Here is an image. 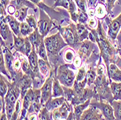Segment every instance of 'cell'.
<instances>
[{
  "instance_id": "obj_1",
  "label": "cell",
  "mask_w": 121,
  "mask_h": 120,
  "mask_svg": "<svg viewBox=\"0 0 121 120\" xmlns=\"http://www.w3.org/2000/svg\"><path fill=\"white\" fill-rule=\"evenodd\" d=\"M89 30L92 33L94 36L95 42L99 49L100 57L104 60L106 69L107 70L111 63L115 64V57L118 51L113 46L111 41L107 37L105 30L102 27V23L100 20H98V26L96 29L89 28Z\"/></svg>"
},
{
  "instance_id": "obj_2",
  "label": "cell",
  "mask_w": 121,
  "mask_h": 120,
  "mask_svg": "<svg viewBox=\"0 0 121 120\" xmlns=\"http://www.w3.org/2000/svg\"><path fill=\"white\" fill-rule=\"evenodd\" d=\"M44 44L47 52L49 62L54 72V75L57 76L59 66L65 64V61L62 60L61 57V51L63 48L69 46L65 41L59 31L55 34L45 37Z\"/></svg>"
},
{
  "instance_id": "obj_3",
  "label": "cell",
  "mask_w": 121,
  "mask_h": 120,
  "mask_svg": "<svg viewBox=\"0 0 121 120\" xmlns=\"http://www.w3.org/2000/svg\"><path fill=\"white\" fill-rule=\"evenodd\" d=\"M39 9L45 11L47 14L49 16L52 20L54 23V28H57V27H64L69 25L72 20L70 17V12L68 10L65 9H58L56 10L52 7H48L43 2H40L36 5Z\"/></svg>"
},
{
  "instance_id": "obj_4",
  "label": "cell",
  "mask_w": 121,
  "mask_h": 120,
  "mask_svg": "<svg viewBox=\"0 0 121 120\" xmlns=\"http://www.w3.org/2000/svg\"><path fill=\"white\" fill-rule=\"evenodd\" d=\"M57 29H58L61 36L65 41L68 43V45L74 50L78 51L82 42L78 35L76 24L72 21L69 25L64 27H57Z\"/></svg>"
},
{
  "instance_id": "obj_5",
  "label": "cell",
  "mask_w": 121,
  "mask_h": 120,
  "mask_svg": "<svg viewBox=\"0 0 121 120\" xmlns=\"http://www.w3.org/2000/svg\"><path fill=\"white\" fill-rule=\"evenodd\" d=\"M73 66L70 64H63L59 66L57 72V78L62 86L73 88L75 80L76 74L74 71Z\"/></svg>"
},
{
  "instance_id": "obj_6",
  "label": "cell",
  "mask_w": 121,
  "mask_h": 120,
  "mask_svg": "<svg viewBox=\"0 0 121 120\" xmlns=\"http://www.w3.org/2000/svg\"><path fill=\"white\" fill-rule=\"evenodd\" d=\"M54 25V22L47 14L45 11L39 9V20H38V30L41 36L45 38Z\"/></svg>"
},
{
  "instance_id": "obj_7",
  "label": "cell",
  "mask_w": 121,
  "mask_h": 120,
  "mask_svg": "<svg viewBox=\"0 0 121 120\" xmlns=\"http://www.w3.org/2000/svg\"><path fill=\"white\" fill-rule=\"evenodd\" d=\"M54 75V72L52 70L49 76L47 78L46 81L40 88L41 92V102L43 107H44L47 103L52 99V85H53V78Z\"/></svg>"
},
{
  "instance_id": "obj_8",
  "label": "cell",
  "mask_w": 121,
  "mask_h": 120,
  "mask_svg": "<svg viewBox=\"0 0 121 120\" xmlns=\"http://www.w3.org/2000/svg\"><path fill=\"white\" fill-rule=\"evenodd\" d=\"M97 49H99V47L96 43L92 42L89 39H86L82 42L80 48L78 49V55L81 57L83 63H86L91 57V54Z\"/></svg>"
},
{
  "instance_id": "obj_9",
  "label": "cell",
  "mask_w": 121,
  "mask_h": 120,
  "mask_svg": "<svg viewBox=\"0 0 121 120\" xmlns=\"http://www.w3.org/2000/svg\"><path fill=\"white\" fill-rule=\"evenodd\" d=\"M20 89V99L23 100L29 89L33 88V80L28 75L23 73V71L17 72L15 81Z\"/></svg>"
},
{
  "instance_id": "obj_10",
  "label": "cell",
  "mask_w": 121,
  "mask_h": 120,
  "mask_svg": "<svg viewBox=\"0 0 121 120\" xmlns=\"http://www.w3.org/2000/svg\"><path fill=\"white\" fill-rule=\"evenodd\" d=\"M104 20L108 26L107 38L111 42H114L115 40L117 39V36L121 29V13L114 20H110L107 16L105 17Z\"/></svg>"
},
{
  "instance_id": "obj_11",
  "label": "cell",
  "mask_w": 121,
  "mask_h": 120,
  "mask_svg": "<svg viewBox=\"0 0 121 120\" xmlns=\"http://www.w3.org/2000/svg\"><path fill=\"white\" fill-rule=\"evenodd\" d=\"M90 106H93L98 109H99L105 120H115V117L114 115V109L111 104L103 101H99L93 99L90 103Z\"/></svg>"
},
{
  "instance_id": "obj_12",
  "label": "cell",
  "mask_w": 121,
  "mask_h": 120,
  "mask_svg": "<svg viewBox=\"0 0 121 120\" xmlns=\"http://www.w3.org/2000/svg\"><path fill=\"white\" fill-rule=\"evenodd\" d=\"M94 88L97 93L99 101H106L109 104H112V102L115 101L109 83L96 87L94 86Z\"/></svg>"
},
{
  "instance_id": "obj_13",
  "label": "cell",
  "mask_w": 121,
  "mask_h": 120,
  "mask_svg": "<svg viewBox=\"0 0 121 120\" xmlns=\"http://www.w3.org/2000/svg\"><path fill=\"white\" fill-rule=\"evenodd\" d=\"M73 106L66 101L62 106L51 112L52 120H66Z\"/></svg>"
},
{
  "instance_id": "obj_14",
  "label": "cell",
  "mask_w": 121,
  "mask_h": 120,
  "mask_svg": "<svg viewBox=\"0 0 121 120\" xmlns=\"http://www.w3.org/2000/svg\"><path fill=\"white\" fill-rule=\"evenodd\" d=\"M34 89V98H33L32 103L28 110L27 116L32 114H38L41 109L42 108V105L41 102V92L40 88H33Z\"/></svg>"
},
{
  "instance_id": "obj_15",
  "label": "cell",
  "mask_w": 121,
  "mask_h": 120,
  "mask_svg": "<svg viewBox=\"0 0 121 120\" xmlns=\"http://www.w3.org/2000/svg\"><path fill=\"white\" fill-rule=\"evenodd\" d=\"M78 120H105L102 114L97 108L89 106L83 112Z\"/></svg>"
},
{
  "instance_id": "obj_16",
  "label": "cell",
  "mask_w": 121,
  "mask_h": 120,
  "mask_svg": "<svg viewBox=\"0 0 121 120\" xmlns=\"http://www.w3.org/2000/svg\"><path fill=\"white\" fill-rule=\"evenodd\" d=\"M107 72L109 83L112 81L116 83H121V70L117 67L115 64L111 63L109 64Z\"/></svg>"
},
{
  "instance_id": "obj_17",
  "label": "cell",
  "mask_w": 121,
  "mask_h": 120,
  "mask_svg": "<svg viewBox=\"0 0 121 120\" xmlns=\"http://www.w3.org/2000/svg\"><path fill=\"white\" fill-rule=\"evenodd\" d=\"M0 20H1V26H0L1 38L4 41H6L9 37L12 36V33L10 31V28L6 19V16H1L0 17Z\"/></svg>"
},
{
  "instance_id": "obj_18",
  "label": "cell",
  "mask_w": 121,
  "mask_h": 120,
  "mask_svg": "<svg viewBox=\"0 0 121 120\" xmlns=\"http://www.w3.org/2000/svg\"><path fill=\"white\" fill-rule=\"evenodd\" d=\"M6 19L13 33L17 36H22L20 34V22H19L13 15H7L6 16Z\"/></svg>"
},
{
  "instance_id": "obj_19",
  "label": "cell",
  "mask_w": 121,
  "mask_h": 120,
  "mask_svg": "<svg viewBox=\"0 0 121 120\" xmlns=\"http://www.w3.org/2000/svg\"><path fill=\"white\" fill-rule=\"evenodd\" d=\"M28 37L29 38V41L31 43L33 47H34L36 51L39 49V47L40 44L41 43V42L44 41V38H43L41 36V34L39 33L38 28H36Z\"/></svg>"
},
{
  "instance_id": "obj_20",
  "label": "cell",
  "mask_w": 121,
  "mask_h": 120,
  "mask_svg": "<svg viewBox=\"0 0 121 120\" xmlns=\"http://www.w3.org/2000/svg\"><path fill=\"white\" fill-rule=\"evenodd\" d=\"M66 101V99L65 96H61V97H57V98H52L47 104L45 105L44 107L47 108V110L49 112H52L55 108L60 107L62 106L65 102Z\"/></svg>"
},
{
  "instance_id": "obj_21",
  "label": "cell",
  "mask_w": 121,
  "mask_h": 120,
  "mask_svg": "<svg viewBox=\"0 0 121 120\" xmlns=\"http://www.w3.org/2000/svg\"><path fill=\"white\" fill-rule=\"evenodd\" d=\"M13 37L14 40L13 48L17 52L25 55V38L23 36H17L13 33Z\"/></svg>"
},
{
  "instance_id": "obj_22",
  "label": "cell",
  "mask_w": 121,
  "mask_h": 120,
  "mask_svg": "<svg viewBox=\"0 0 121 120\" xmlns=\"http://www.w3.org/2000/svg\"><path fill=\"white\" fill-rule=\"evenodd\" d=\"M64 95H65V93H64L62 85L60 84V81L57 78V76L54 75L53 85H52V98H57Z\"/></svg>"
},
{
  "instance_id": "obj_23",
  "label": "cell",
  "mask_w": 121,
  "mask_h": 120,
  "mask_svg": "<svg viewBox=\"0 0 121 120\" xmlns=\"http://www.w3.org/2000/svg\"><path fill=\"white\" fill-rule=\"evenodd\" d=\"M10 4L13 5L17 10L27 7L29 8H31L32 9H34L35 12L36 11V4H34L33 2H31L29 0H11L10 1Z\"/></svg>"
},
{
  "instance_id": "obj_24",
  "label": "cell",
  "mask_w": 121,
  "mask_h": 120,
  "mask_svg": "<svg viewBox=\"0 0 121 120\" xmlns=\"http://www.w3.org/2000/svg\"><path fill=\"white\" fill-rule=\"evenodd\" d=\"M95 17L98 20H104L107 16L108 12L107 9V6L104 3L99 2L96 6L95 9Z\"/></svg>"
},
{
  "instance_id": "obj_25",
  "label": "cell",
  "mask_w": 121,
  "mask_h": 120,
  "mask_svg": "<svg viewBox=\"0 0 121 120\" xmlns=\"http://www.w3.org/2000/svg\"><path fill=\"white\" fill-rule=\"evenodd\" d=\"M76 28H77V32H78V37L81 42H83L86 39H89L90 30L87 28L86 25L78 23H76Z\"/></svg>"
},
{
  "instance_id": "obj_26",
  "label": "cell",
  "mask_w": 121,
  "mask_h": 120,
  "mask_svg": "<svg viewBox=\"0 0 121 120\" xmlns=\"http://www.w3.org/2000/svg\"><path fill=\"white\" fill-rule=\"evenodd\" d=\"M91 100L89 99L86 101V102L76 105L73 106V112H74V114H75V117L76 120H78L81 117V116L82 115L83 112L86 109V108L90 106V103H91Z\"/></svg>"
},
{
  "instance_id": "obj_27",
  "label": "cell",
  "mask_w": 121,
  "mask_h": 120,
  "mask_svg": "<svg viewBox=\"0 0 121 120\" xmlns=\"http://www.w3.org/2000/svg\"><path fill=\"white\" fill-rule=\"evenodd\" d=\"M39 67L40 72L44 76L45 78H48L52 70H53L51 67L49 62H47L42 59H39Z\"/></svg>"
},
{
  "instance_id": "obj_28",
  "label": "cell",
  "mask_w": 121,
  "mask_h": 120,
  "mask_svg": "<svg viewBox=\"0 0 121 120\" xmlns=\"http://www.w3.org/2000/svg\"><path fill=\"white\" fill-rule=\"evenodd\" d=\"M110 89L115 101H121V83L111 82L109 83Z\"/></svg>"
},
{
  "instance_id": "obj_29",
  "label": "cell",
  "mask_w": 121,
  "mask_h": 120,
  "mask_svg": "<svg viewBox=\"0 0 121 120\" xmlns=\"http://www.w3.org/2000/svg\"><path fill=\"white\" fill-rule=\"evenodd\" d=\"M0 72H1L2 74L6 76V78H7V80L9 82H12V77H11L10 73L9 72V71L7 70L6 67L5 61L4 58V54L2 49L0 50Z\"/></svg>"
},
{
  "instance_id": "obj_30",
  "label": "cell",
  "mask_w": 121,
  "mask_h": 120,
  "mask_svg": "<svg viewBox=\"0 0 121 120\" xmlns=\"http://www.w3.org/2000/svg\"><path fill=\"white\" fill-rule=\"evenodd\" d=\"M76 57L75 50L72 48H68L63 53V59L66 64H73L74 59Z\"/></svg>"
},
{
  "instance_id": "obj_31",
  "label": "cell",
  "mask_w": 121,
  "mask_h": 120,
  "mask_svg": "<svg viewBox=\"0 0 121 120\" xmlns=\"http://www.w3.org/2000/svg\"><path fill=\"white\" fill-rule=\"evenodd\" d=\"M29 7H25L21 8L18 10L16 11V12L14 15V17L15 18L17 19V20L20 23H23V22H25V20H26V17L28 16V10Z\"/></svg>"
},
{
  "instance_id": "obj_32",
  "label": "cell",
  "mask_w": 121,
  "mask_h": 120,
  "mask_svg": "<svg viewBox=\"0 0 121 120\" xmlns=\"http://www.w3.org/2000/svg\"><path fill=\"white\" fill-rule=\"evenodd\" d=\"M35 30L30 27L26 22H23L20 23V34L23 37H28Z\"/></svg>"
},
{
  "instance_id": "obj_33",
  "label": "cell",
  "mask_w": 121,
  "mask_h": 120,
  "mask_svg": "<svg viewBox=\"0 0 121 120\" xmlns=\"http://www.w3.org/2000/svg\"><path fill=\"white\" fill-rule=\"evenodd\" d=\"M7 79V78H5L4 75L1 74L0 75V98H2V99H4L8 91Z\"/></svg>"
},
{
  "instance_id": "obj_34",
  "label": "cell",
  "mask_w": 121,
  "mask_h": 120,
  "mask_svg": "<svg viewBox=\"0 0 121 120\" xmlns=\"http://www.w3.org/2000/svg\"><path fill=\"white\" fill-rule=\"evenodd\" d=\"M86 67H87V65L85 63H83L82 66L78 69V72H77V74H76L75 81L81 82L86 78V74H87Z\"/></svg>"
},
{
  "instance_id": "obj_35",
  "label": "cell",
  "mask_w": 121,
  "mask_h": 120,
  "mask_svg": "<svg viewBox=\"0 0 121 120\" xmlns=\"http://www.w3.org/2000/svg\"><path fill=\"white\" fill-rule=\"evenodd\" d=\"M38 56L40 59H42L43 60H44L47 62H49V59H48V56H47V49H46V46L44 44V41H42L41 43L40 44L39 49L36 51Z\"/></svg>"
},
{
  "instance_id": "obj_36",
  "label": "cell",
  "mask_w": 121,
  "mask_h": 120,
  "mask_svg": "<svg viewBox=\"0 0 121 120\" xmlns=\"http://www.w3.org/2000/svg\"><path fill=\"white\" fill-rule=\"evenodd\" d=\"M111 105L114 109L115 120H121V101H114Z\"/></svg>"
},
{
  "instance_id": "obj_37",
  "label": "cell",
  "mask_w": 121,
  "mask_h": 120,
  "mask_svg": "<svg viewBox=\"0 0 121 120\" xmlns=\"http://www.w3.org/2000/svg\"><path fill=\"white\" fill-rule=\"evenodd\" d=\"M39 120H52L51 112L48 111L46 107H42L41 111L38 114Z\"/></svg>"
},
{
  "instance_id": "obj_38",
  "label": "cell",
  "mask_w": 121,
  "mask_h": 120,
  "mask_svg": "<svg viewBox=\"0 0 121 120\" xmlns=\"http://www.w3.org/2000/svg\"><path fill=\"white\" fill-rule=\"evenodd\" d=\"M89 19V16L87 12H84L80 9H78V23L83 24L85 25H87V22Z\"/></svg>"
},
{
  "instance_id": "obj_39",
  "label": "cell",
  "mask_w": 121,
  "mask_h": 120,
  "mask_svg": "<svg viewBox=\"0 0 121 120\" xmlns=\"http://www.w3.org/2000/svg\"><path fill=\"white\" fill-rule=\"evenodd\" d=\"M70 0H54V4H53V8L63 7L64 9L69 10L70 8Z\"/></svg>"
},
{
  "instance_id": "obj_40",
  "label": "cell",
  "mask_w": 121,
  "mask_h": 120,
  "mask_svg": "<svg viewBox=\"0 0 121 120\" xmlns=\"http://www.w3.org/2000/svg\"><path fill=\"white\" fill-rule=\"evenodd\" d=\"M26 23L30 26L34 28V30H36L38 27V21L36 20V16L34 15H28L26 20Z\"/></svg>"
},
{
  "instance_id": "obj_41",
  "label": "cell",
  "mask_w": 121,
  "mask_h": 120,
  "mask_svg": "<svg viewBox=\"0 0 121 120\" xmlns=\"http://www.w3.org/2000/svg\"><path fill=\"white\" fill-rule=\"evenodd\" d=\"M33 46L31 44L30 41H29L28 37H25V56L28 57L32 51Z\"/></svg>"
},
{
  "instance_id": "obj_42",
  "label": "cell",
  "mask_w": 121,
  "mask_h": 120,
  "mask_svg": "<svg viewBox=\"0 0 121 120\" xmlns=\"http://www.w3.org/2000/svg\"><path fill=\"white\" fill-rule=\"evenodd\" d=\"M86 26L90 29H96L98 26V20L95 17H89V20L87 22Z\"/></svg>"
},
{
  "instance_id": "obj_43",
  "label": "cell",
  "mask_w": 121,
  "mask_h": 120,
  "mask_svg": "<svg viewBox=\"0 0 121 120\" xmlns=\"http://www.w3.org/2000/svg\"><path fill=\"white\" fill-rule=\"evenodd\" d=\"M83 59H81V57L79 55H76L72 64H73L74 69L77 70V69H79L83 65Z\"/></svg>"
},
{
  "instance_id": "obj_44",
  "label": "cell",
  "mask_w": 121,
  "mask_h": 120,
  "mask_svg": "<svg viewBox=\"0 0 121 120\" xmlns=\"http://www.w3.org/2000/svg\"><path fill=\"white\" fill-rule=\"evenodd\" d=\"M14 70L16 72H19L22 70V62L19 56V53L17 54V57L14 62Z\"/></svg>"
},
{
  "instance_id": "obj_45",
  "label": "cell",
  "mask_w": 121,
  "mask_h": 120,
  "mask_svg": "<svg viewBox=\"0 0 121 120\" xmlns=\"http://www.w3.org/2000/svg\"><path fill=\"white\" fill-rule=\"evenodd\" d=\"M78 7L84 12H88V0H79Z\"/></svg>"
},
{
  "instance_id": "obj_46",
  "label": "cell",
  "mask_w": 121,
  "mask_h": 120,
  "mask_svg": "<svg viewBox=\"0 0 121 120\" xmlns=\"http://www.w3.org/2000/svg\"><path fill=\"white\" fill-rule=\"evenodd\" d=\"M116 0H106V6L108 15H110L112 13V9L115 6V3Z\"/></svg>"
},
{
  "instance_id": "obj_47",
  "label": "cell",
  "mask_w": 121,
  "mask_h": 120,
  "mask_svg": "<svg viewBox=\"0 0 121 120\" xmlns=\"http://www.w3.org/2000/svg\"><path fill=\"white\" fill-rule=\"evenodd\" d=\"M16 11H17L16 8H15L13 5H12V4H9V5L7 7V12L8 15H15V13L16 12Z\"/></svg>"
},
{
  "instance_id": "obj_48",
  "label": "cell",
  "mask_w": 121,
  "mask_h": 120,
  "mask_svg": "<svg viewBox=\"0 0 121 120\" xmlns=\"http://www.w3.org/2000/svg\"><path fill=\"white\" fill-rule=\"evenodd\" d=\"M0 4L7 9V7L10 4V0H0Z\"/></svg>"
},
{
  "instance_id": "obj_49",
  "label": "cell",
  "mask_w": 121,
  "mask_h": 120,
  "mask_svg": "<svg viewBox=\"0 0 121 120\" xmlns=\"http://www.w3.org/2000/svg\"><path fill=\"white\" fill-rule=\"evenodd\" d=\"M28 120H39L38 119V114H32L27 116Z\"/></svg>"
},
{
  "instance_id": "obj_50",
  "label": "cell",
  "mask_w": 121,
  "mask_h": 120,
  "mask_svg": "<svg viewBox=\"0 0 121 120\" xmlns=\"http://www.w3.org/2000/svg\"><path fill=\"white\" fill-rule=\"evenodd\" d=\"M66 120H76L75 117V114H74V112H73V108H72V110L70 111L68 117L67 118Z\"/></svg>"
},
{
  "instance_id": "obj_51",
  "label": "cell",
  "mask_w": 121,
  "mask_h": 120,
  "mask_svg": "<svg viewBox=\"0 0 121 120\" xmlns=\"http://www.w3.org/2000/svg\"><path fill=\"white\" fill-rule=\"evenodd\" d=\"M0 120H8L7 116V114H6V113H1Z\"/></svg>"
},
{
  "instance_id": "obj_52",
  "label": "cell",
  "mask_w": 121,
  "mask_h": 120,
  "mask_svg": "<svg viewBox=\"0 0 121 120\" xmlns=\"http://www.w3.org/2000/svg\"><path fill=\"white\" fill-rule=\"evenodd\" d=\"M117 42H118L119 44H120V43H121V29H120L119 33L117 36Z\"/></svg>"
},
{
  "instance_id": "obj_53",
  "label": "cell",
  "mask_w": 121,
  "mask_h": 120,
  "mask_svg": "<svg viewBox=\"0 0 121 120\" xmlns=\"http://www.w3.org/2000/svg\"><path fill=\"white\" fill-rule=\"evenodd\" d=\"M30 2L36 5H38L40 2H41V0H30Z\"/></svg>"
},
{
  "instance_id": "obj_54",
  "label": "cell",
  "mask_w": 121,
  "mask_h": 120,
  "mask_svg": "<svg viewBox=\"0 0 121 120\" xmlns=\"http://www.w3.org/2000/svg\"><path fill=\"white\" fill-rule=\"evenodd\" d=\"M74 1H75V2L76 3L77 6H78V1H79V0H74Z\"/></svg>"
},
{
  "instance_id": "obj_55",
  "label": "cell",
  "mask_w": 121,
  "mask_h": 120,
  "mask_svg": "<svg viewBox=\"0 0 121 120\" xmlns=\"http://www.w3.org/2000/svg\"><path fill=\"white\" fill-rule=\"evenodd\" d=\"M24 120H26V119H24Z\"/></svg>"
},
{
  "instance_id": "obj_56",
  "label": "cell",
  "mask_w": 121,
  "mask_h": 120,
  "mask_svg": "<svg viewBox=\"0 0 121 120\" xmlns=\"http://www.w3.org/2000/svg\"></svg>"
}]
</instances>
